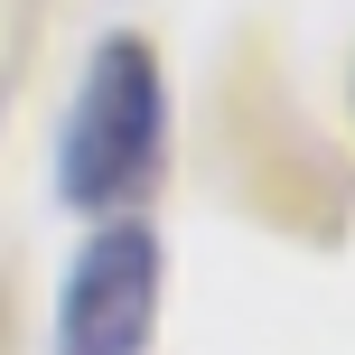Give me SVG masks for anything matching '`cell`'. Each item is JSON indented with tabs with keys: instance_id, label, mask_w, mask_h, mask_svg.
<instances>
[{
	"instance_id": "1",
	"label": "cell",
	"mask_w": 355,
	"mask_h": 355,
	"mask_svg": "<svg viewBox=\"0 0 355 355\" xmlns=\"http://www.w3.org/2000/svg\"><path fill=\"white\" fill-rule=\"evenodd\" d=\"M159 131H168V103H159L150 47L141 37H103L85 85H75L66 131H56V196L85 215H122L159 168Z\"/></svg>"
},
{
	"instance_id": "2",
	"label": "cell",
	"mask_w": 355,
	"mask_h": 355,
	"mask_svg": "<svg viewBox=\"0 0 355 355\" xmlns=\"http://www.w3.org/2000/svg\"><path fill=\"white\" fill-rule=\"evenodd\" d=\"M159 327V234L141 215H112L66 271L56 355H141Z\"/></svg>"
}]
</instances>
